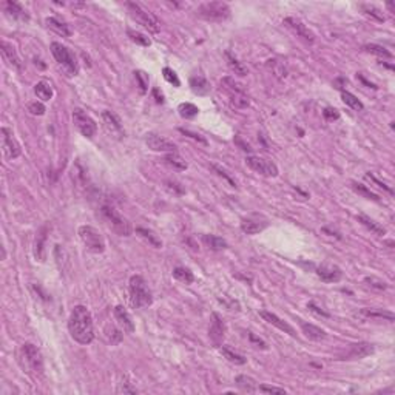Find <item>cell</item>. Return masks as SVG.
I'll list each match as a JSON object with an SVG mask.
<instances>
[{
	"label": "cell",
	"instance_id": "obj_33",
	"mask_svg": "<svg viewBox=\"0 0 395 395\" xmlns=\"http://www.w3.org/2000/svg\"><path fill=\"white\" fill-rule=\"evenodd\" d=\"M136 233H138L139 236H142L146 241H148V244H152L153 247H156V248H160V247H162V241H160V240L158 238V235H154V233H153L152 230L144 228V227H138V228H136Z\"/></svg>",
	"mask_w": 395,
	"mask_h": 395
},
{
	"label": "cell",
	"instance_id": "obj_25",
	"mask_svg": "<svg viewBox=\"0 0 395 395\" xmlns=\"http://www.w3.org/2000/svg\"><path fill=\"white\" fill-rule=\"evenodd\" d=\"M358 314H360L362 316H364V318H370V320H388V321H394L395 320L392 312H388V310H383V309L363 308Z\"/></svg>",
	"mask_w": 395,
	"mask_h": 395
},
{
	"label": "cell",
	"instance_id": "obj_11",
	"mask_svg": "<svg viewBox=\"0 0 395 395\" xmlns=\"http://www.w3.org/2000/svg\"><path fill=\"white\" fill-rule=\"evenodd\" d=\"M73 120L76 124V128L80 132L82 136L85 138H93L98 132V125L96 122L90 118L84 110L80 108H74L73 112Z\"/></svg>",
	"mask_w": 395,
	"mask_h": 395
},
{
	"label": "cell",
	"instance_id": "obj_8",
	"mask_svg": "<svg viewBox=\"0 0 395 395\" xmlns=\"http://www.w3.org/2000/svg\"><path fill=\"white\" fill-rule=\"evenodd\" d=\"M22 356L25 358L26 368L36 375H44V358L40 350L31 343H25L22 346Z\"/></svg>",
	"mask_w": 395,
	"mask_h": 395
},
{
	"label": "cell",
	"instance_id": "obj_21",
	"mask_svg": "<svg viewBox=\"0 0 395 395\" xmlns=\"http://www.w3.org/2000/svg\"><path fill=\"white\" fill-rule=\"evenodd\" d=\"M46 233H48V227L44 226V227L38 232V236H36V242H34V256L38 258L39 261H45V258H46V255H45Z\"/></svg>",
	"mask_w": 395,
	"mask_h": 395
},
{
	"label": "cell",
	"instance_id": "obj_26",
	"mask_svg": "<svg viewBox=\"0 0 395 395\" xmlns=\"http://www.w3.org/2000/svg\"><path fill=\"white\" fill-rule=\"evenodd\" d=\"M190 86H192V92L200 94V96H204L210 92V84L208 80L204 78V76H193L190 78Z\"/></svg>",
	"mask_w": 395,
	"mask_h": 395
},
{
	"label": "cell",
	"instance_id": "obj_18",
	"mask_svg": "<svg viewBox=\"0 0 395 395\" xmlns=\"http://www.w3.org/2000/svg\"><path fill=\"white\" fill-rule=\"evenodd\" d=\"M113 314H114V318L118 321V324L122 328L124 332H128V334L134 332V322H133L130 314L127 312V309H125L124 306H116Z\"/></svg>",
	"mask_w": 395,
	"mask_h": 395
},
{
	"label": "cell",
	"instance_id": "obj_19",
	"mask_svg": "<svg viewBox=\"0 0 395 395\" xmlns=\"http://www.w3.org/2000/svg\"><path fill=\"white\" fill-rule=\"evenodd\" d=\"M0 50H2L4 58L6 59V62H8L12 68H16V70H22V60H20L19 54H17V50H16L11 44L2 40V44H0Z\"/></svg>",
	"mask_w": 395,
	"mask_h": 395
},
{
	"label": "cell",
	"instance_id": "obj_7",
	"mask_svg": "<svg viewBox=\"0 0 395 395\" xmlns=\"http://www.w3.org/2000/svg\"><path fill=\"white\" fill-rule=\"evenodd\" d=\"M79 238L82 240L86 250L93 254H102L105 250V241L99 230L92 226H80L79 227Z\"/></svg>",
	"mask_w": 395,
	"mask_h": 395
},
{
	"label": "cell",
	"instance_id": "obj_1",
	"mask_svg": "<svg viewBox=\"0 0 395 395\" xmlns=\"http://www.w3.org/2000/svg\"><path fill=\"white\" fill-rule=\"evenodd\" d=\"M68 330L79 344H90L94 340L93 316L85 306H76L68 320Z\"/></svg>",
	"mask_w": 395,
	"mask_h": 395
},
{
	"label": "cell",
	"instance_id": "obj_13",
	"mask_svg": "<svg viewBox=\"0 0 395 395\" xmlns=\"http://www.w3.org/2000/svg\"><path fill=\"white\" fill-rule=\"evenodd\" d=\"M2 144H4V152L8 159H16L20 156L22 150H20L19 142L16 140L12 132L6 127L2 128Z\"/></svg>",
	"mask_w": 395,
	"mask_h": 395
},
{
	"label": "cell",
	"instance_id": "obj_42",
	"mask_svg": "<svg viewBox=\"0 0 395 395\" xmlns=\"http://www.w3.org/2000/svg\"><path fill=\"white\" fill-rule=\"evenodd\" d=\"M226 56H227V62H228V66L235 71V74H240V76H246L247 74V68L240 64L235 58H233L230 52H226Z\"/></svg>",
	"mask_w": 395,
	"mask_h": 395
},
{
	"label": "cell",
	"instance_id": "obj_17",
	"mask_svg": "<svg viewBox=\"0 0 395 395\" xmlns=\"http://www.w3.org/2000/svg\"><path fill=\"white\" fill-rule=\"evenodd\" d=\"M374 354V346L369 343H355L350 344L349 350L344 354L343 360H362V358H366L369 355Z\"/></svg>",
	"mask_w": 395,
	"mask_h": 395
},
{
	"label": "cell",
	"instance_id": "obj_20",
	"mask_svg": "<svg viewBox=\"0 0 395 395\" xmlns=\"http://www.w3.org/2000/svg\"><path fill=\"white\" fill-rule=\"evenodd\" d=\"M224 332H226V328H224V322H222L221 316L218 314H213L212 315V324L208 329V335L213 340V343L220 344L224 338Z\"/></svg>",
	"mask_w": 395,
	"mask_h": 395
},
{
	"label": "cell",
	"instance_id": "obj_23",
	"mask_svg": "<svg viewBox=\"0 0 395 395\" xmlns=\"http://www.w3.org/2000/svg\"><path fill=\"white\" fill-rule=\"evenodd\" d=\"M102 119L105 122V127L108 128L112 133L118 134V136H122V124H120V119L112 113V112H104L102 113Z\"/></svg>",
	"mask_w": 395,
	"mask_h": 395
},
{
	"label": "cell",
	"instance_id": "obj_30",
	"mask_svg": "<svg viewBox=\"0 0 395 395\" xmlns=\"http://www.w3.org/2000/svg\"><path fill=\"white\" fill-rule=\"evenodd\" d=\"M356 220H358V222H362L366 228H369L372 233H375V235H378V236H383L384 233H386V230H384V227H382L378 222H375L374 220H370L369 216H366V214H358L356 216Z\"/></svg>",
	"mask_w": 395,
	"mask_h": 395
},
{
	"label": "cell",
	"instance_id": "obj_28",
	"mask_svg": "<svg viewBox=\"0 0 395 395\" xmlns=\"http://www.w3.org/2000/svg\"><path fill=\"white\" fill-rule=\"evenodd\" d=\"M5 10L8 12V16H11L12 19H19V20H28L30 16L26 14V11L22 8L20 4L17 2H6L5 4Z\"/></svg>",
	"mask_w": 395,
	"mask_h": 395
},
{
	"label": "cell",
	"instance_id": "obj_46",
	"mask_svg": "<svg viewBox=\"0 0 395 395\" xmlns=\"http://www.w3.org/2000/svg\"><path fill=\"white\" fill-rule=\"evenodd\" d=\"M162 74H164V79H166L168 84H172V85H174V86H179V85H181V82H179V78H178V74L174 73V71H173L172 68L166 66V68L162 70Z\"/></svg>",
	"mask_w": 395,
	"mask_h": 395
},
{
	"label": "cell",
	"instance_id": "obj_31",
	"mask_svg": "<svg viewBox=\"0 0 395 395\" xmlns=\"http://www.w3.org/2000/svg\"><path fill=\"white\" fill-rule=\"evenodd\" d=\"M236 386L240 389H242L244 392H256L258 390V386H256V382L252 378V376H247V375H238L236 380H235Z\"/></svg>",
	"mask_w": 395,
	"mask_h": 395
},
{
	"label": "cell",
	"instance_id": "obj_24",
	"mask_svg": "<svg viewBox=\"0 0 395 395\" xmlns=\"http://www.w3.org/2000/svg\"><path fill=\"white\" fill-rule=\"evenodd\" d=\"M45 24H46V26L50 30L58 32L59 36H62V38H70V36H71L70 26L65 22H62L60 19H58V17H48V19L45 20Z\"/></svg>",
	"mask_w": 395,
	"mask_h": 395
},
{
	"label": "cell",
	"instance_id": "obj_45",
	"mask_svg": "<svg viewBox=\"0 0 395 395\" xmlns=\"http://www.w3.org/2000/svg\"><path fill=\"white\" fill-rule=\"evenodd\" d=\"M364 282L376 290H386L388 289V282L380 280V278H376V276H368V278H364Z\"/></svg>",
	"mask_w": 395,
	"mask_h": 395
},
{
	"label": "cell",
	"instance_id": "obj_12",
	"mask_svg": "<svg viewBox=\"0 0 395 395\" xmlns=\"http://www.w3.org/2000/svg\"><path fill=\"white\" fill-rule=\"evenodd\" d=\"M282 25H286L289 30H292L298 38H301L302 40H306L309 44H314L315 40V36L314 32L304 25L300 19H296V17H286V19L282 20Z\"/></svg>",
	"mask_w": 395,
	"mask_h": 395
},
{
	"label": "cell",
	"instance_id": "obj_51",
	"mask_svg": "<svg viewBox=\"0 0 395 395\" xmlns=\"http://www.w3.org/2000/svg\"><path fill=\"white\" fill-rule=\"evenodd\" d=\"M212 167H213V170H214V172H216V173H218L220 176H222V178L226 179V181H227V182H228V184H230L232 187H236V182H235V181H233V179H232V178H230V176H228V174H227V173H226V172H224V170H222L221 167H218V166H212Z\"/></svg>",
	"mask_w": 395,
	"mask_h": 395
},
{
	"label": "cell",
	"instance_id": "obj_32",
	"mask_svg": "<svg viewBox=\"0 0 395 395\" xmlns=\"http://www.w3.org/2000/svg\"><path fill=\"white\" fill-rule=\"evenodd\" d=\"M34 93L38 94V98H39L40 100L46 102V100H50V99L52 98V88H51V85H50L46 80H42V82H39V84H36V86H34Z\"/></svg>",
	"mask_w": 395,
	"mask_h": 395
},
{
	"label": "cell",
	"instance_id": "obj_43",
	"mask_svg": "<svg viewBox=\"0 0 395 395\" xmlns=\"http://www.w3.org/2000/svg\"><path fill=\"white\" fill-rule=\"evenodd\" d=\"M362 10L368 14V16H370V17H374V19L376 20V22H384L386 19H384V16H383V12L376 8V6H374V5H362Z\"/></svg>",
	"mask_w": 395,
	"mask_h": 395
},
{
	"label": "cell",
	"instance_id": "obj_22",
	"mask_svg": "<svg viewBox=\"0 0 395 395\" xmlns=\"http://www.w3.org/2000/svg\"><path fill=\"white\" fill-rule=\"evenodd\" d=\"M301 329H302L304 335H306L309 340H314V341H322V340H326V336H328L326 330H322L321 328H318L315 324H310V322L301 321Z\"/></svg>",
	"mask_w": 395,
	"mask_h": 395
},
{
	"label": "cell",
	"instance_id": "obj_39",
	"mask_svg": "<svg viewBox=\"0 0 395 395\" xmlns=\"http://www.w3.org/2000/svg\"><path fill=\"white\" fill-rule=\"evenodd\" d=\"M173 276L178 281L186 282V284H192L194 281V276L190 272V268H186V267H176L174 270H173Z\"/></svg>",
	"mask_w": 395,
	"mask_h": 395
},
{
	"label": "cell",
	"instance_id": "obj_6",
	"mask_svg": "<svg viewBox=\"0 0 395 395\" xmlns=\"http://www.w3.org/2000/svg\"><path fill=\"white\" fill-rule=\"evenodd\" d=\"M51 52L54 59L68 71L71 76H76L79 73V64L74 58V54L71 52L65 45L59 44V42H52L51 44Z\"/></svg>",
	"mask_w": 395,
	"mask_h": 395
},
{
	"label": "cell",
	"instance_id": "obj_10",
	"mask_svg": "<svg viewBox=\"0 0 395 395\" xmlns=\"http://www.w3.org/2000/svg\"><path fill=\"white\" fill-rule=\"evenodd\" d=\"M221 85L227 88V92L230 94V102L233 106H236V108H246V106H248L250 100H248L247 94L232 78H224Z\"/></svg>",
	"mask_w": 395,
	"mask_h": 395
},
{
	"label": "cell",
	"instance_id": "obj_2",
	"mask_svg": "<svg viewBox=\"0 0 395 395\" xmlns=\"http://www.w3.org/2000/svg\"><path fill=\"white\" fill-rule=\"evenodd\" d=\"M130 304L134 309L148 308L153 302V295L148 286L140 275H133L130 278Z\"/></svg>",
	"mask_w": 395,
	"mask_h": 395
},
{
	"label": "cell",
	"instance_id": "obj_47",
	"mask_svg": "<svg viewBox=\"0 0 395 395\" xmlns=\"http://www.w3.org/2000/svg\"><path fill=\"white\" fill-rule=\"evenodd\" d=\"M28 112L31 114H34V116H42V114H45L46 110H45L44 104H40V102H31L28 105Z\"/></svg>",
	"mask_w": 395,
	"mask_h": 395
},
{
	"label": "cell",
	"instance_id": "obj_35",
	"mask_svg": "<svg viewBox=\"0 0 395 395\" xmlns=\"http://www.w3.org/2000/svg\"><path fill=\"white\" fill-rule=\"evenodd\" d=\"M364 51L370 52V54H375V56H378V58H384V59H392V52L388 51L384 46L382 45H376V44H368L363 46Z\"/></svg>",
	"mask_w": 395,
	"mask_h": 395
},
{
	"label": "cell",
	"instance_id": "obj_54",
	"mask_svg": "<svg viewBox=\"0 0 395 395\" xmlns=\"http://www.w3.org/2000/svg\"><path fill=\"white\" fill-rule=\"evenodd\" d=\"M308 308H309L312 312H315V314H318V315H321V316H326V318H329V316H330V314H328V312H324L322 309H320L318 306H315L314 302H309V304H308Z\"/></svg>",
	"mask_w": 395,
	"mask_h": 395
},
{
	"label": "cell",
	"instance_id": "obj_34",
	"mask_svg": "<svg viewBox=\"0 0 395 395\" xmlns=\"http://www.w3.org/2000/svg\"><path fill=\"white\" fill-rule=\"evenodd\" d=\"M341 99H343V102L348 106H350L352 110H355V112H362L364 108L363 102L358 99L356 96H354L352 93H349V92H343V93H341Z\"/></svg>",
	"mask_w": 395,
	"mask_h": 395
},
{
	"label": "cell",
	"instance_id": "obj_16",
	"mask_svg": "<svg viewBox=\"0 0 395 395\" xmlns=\"http://www.w3.org/2000/svg\"><path fill=\"white\" fill-rule=\"evenodd\" d=\"M316 275L321 278V281H324V282H338L341 278H343L341 268L334 266V264H321L316 268Z\"/></svg>",
	"mask_w": 395,
	"mask_h": 395
},
{
	"label": "cell",
	"instance_id": "obj_50",
	"mask_svg": "<svg viewBox=\"0 0 395 395\" xmlns=\"http://www.w3.org/2000/svg\"><path fill=\"white\" fill-rule=\"evenodd\" d=\"M366 179H370V181H372L374 184H376V186H378V187H382L383 190H386V192H388L389 194H392V193H394V190H392L390 187H388V186H386L384 182H382V181H378V179H376V178H375L374 174H370V173H368V174H366Z\"/></svg>",
	"mask_w": 395,
	"mask_h": 395
},
{
	"label": "cell",
	"instance_id": "obj_44",
	"mask_svg": "<svg viewBox=\"0 0 395 395\" xmlns=\"http://www.w3.org/2000/svg\"><path fill=\"white\" fill-rule=\"evenodd\" d=\"M134 78L138 80L140 94H146L147 90H148V76L144 73V71H134Z\"/></svg>",
	"mask_w": 395,
	"mask_h": 395
},
{
	"label": "cell",
	"instance_id": "obj_15",
	"mask_svg": "<svg viewBox=\"0 0 395 395\" xmlns=\"http://www.w3.org/2000/svg\"><path fill=\"white\" fill-rule=\"evenodd\" d=\"M260 316H261L264 321H267L268 324H272V326H275L276 329L282 330L284 334H289L290 336H296L295 329L289 324V322H286L284 320H281L278 315H275V314H272V312H268V310H261V312H260Z\"/></svg>",
	"mask_w": 395,
	"mask_h": 395
},
{
	"label": "cell",
	"instance_id": "obj_53",
	"mask_svg": "<svg viewBox=\"0 0 395 395\" xmlns=\"http://www.w3.org/2000/svg\"><path fill=\"white\" fill-rule=\"evenodd\" d=\"M179 132L181 133H184L186 136H190L192 139H194V140H198V142H201V144H207V140L201 136V134H198V133H192V132H188V130H184V128H179Z\"/></svg>",
	"mask_w": 395,
	"mask_h": 395
},
{
	"label": "cell",
	"instance_id": "obj_14",
	"mask_svg": "<svg viewBox=\"0 0 395 395\" xmlns=\"http://www.w3.org/2000/svg\"><path fill=\"white\" fill-rule=\"evenodd\" d=\"M146 144L148 146V148H152L153 152L176 153V148H178L172 140H168V139H166L162 136H159V134H153V133L147 134Z\"/></svg>",
	"mask_w": 395,
	"mask_h": 395
},
{
	"label": "cell",
	"instance_id": "obj_37",
	"mask_svg": "<svg viewBox=\"0 0 395 395\" xmlns=\"http://www.w3.org/2000/svg\"><path fill=\"white\" fill-rule=\"evenodd\" d=\"M352 190L355 192V193H358L360 196H363V198H366V200H372V201H380V196L378 194H375L374 192H370L366 186H363V184H358V182H352Z\"/></svg>",
	"mask_w": 395,
	"mask_h": 395
},
{
	"label": "cell",
	"instance_id": "obj_55",
	"mask_svg": "<svg viewBox=\"0 0 395 395\" xmlns=\"http://www.w3.org/2000/svg\"><path fill=\"white\" fill-rule=\"evenodd\" d=\"M153 94L156 96V100H158L159 104H162V102H164V96H162V93L159 94V90H158V88L153 90Z\"/></svg>",
	"mask_w": 395,
	"mask_h": 395
},
{
	"label": "cell",
	"instance_id": "obj_48",
	"mask_svg": "<svg viewBox=\"0 0 395 395\" xmlns=\"http://www.w3.org/2000/svg\"><path fill=\"white\" fill-rule=\"evenodd\" d=\"M247 336H248V340L252 341L254 343V346H256V348H260V349H267V344H266V341H262L261 338H258L255 334H252V332H247Z\"/></svg>",
	"mask_w": 395,
	"mask_h": 395
},
{
	"label": "cell",
	"instance_id": "obj_40",
	"mask_svg": "<svg viewBox=\"0 0 395 395\" xmlns=\"http://www.w3.org/2000/svg\"><path fill=\"white\" fill-rule=\"evenodd\" d=\"M220 350L224 355V358H227L230 363H235V364H246L247 363V358H244L242 355H240L236 352L230 350L228 348H221Z\"/></svg>",
	"mask_w": 395,
	"mask_h": 395
},
{
	"label": "cell",
	"instance_id": "obj_29",
	"mask_svg": "<svg viewBox=\"0 0 395 395\" xmlns=\"http://www.w3.org/2000/svg\"><path fill=\"white\" fill-rule=\"evenodd\" d=\"M201 240L210 250H214V252H220V250L227 248V241L216 236V235H202Z\"/></svg>",
	"mask_w": 395,
	"mask_h": 395
},
{
	"label": "cell",
	"instance_id": "obj_9",
	"mask_svg": "<svg viewBox=\"0 0 395 395\" xmlns=\"http://www.w3.org/2000/svg\"><path fill=\"white\" fill-rule=\"evenodd\" d=\"M246 164L248 168H252L254 172L267 176V178H275L278 176V167L275 162L260 156H247L246 158Z\"/></svg>",
	"mask_w": 395,
	"mask_h": 395
},
{
	"label": "cell",
	"instance_id": "obj_4",
	"mask_svg": "<svg viewBox=\"0 0 395 395\" xmlns=\"http://www.w3.org/2000/svg\"><path fill=\"white\" fill-rule=\"evenodd\" d=\"M196 14L208 22H222L230 17V6L224 2H207L196 10Z\"/></svg>",
	"mask_w": 395,
	"mask_h": 395
},
{
	"label": "cell",
	"instance_id": "obj_38",
	"mask_svg": "<svg viewBox=\"0 0 395 395\" xmlns=\"http://www.w3.org/2000/svg\"><path fill=\"white\" fill-rule=\"evenodd\" d=\"M178 112L184 119H193L198 113H200V108L190 102H186V104H181L178 106Z\"/></svg>",
	"mask_w": 395,
	"mask_h": 395
},
{
	"label": "cell",
	"instance_id": "obj_5",
	"mask_svg": "<svg viewBox=\"0 0 395 395\" xmlns=\"http://www.w3.org/2000/svg\"><path fill=\"white\" fill-rule=\"evenodd\" d=\"M100 212H102V216L105 218V221L108 222V226L118 233V235L120 236L132 235V224L128 222V220H125L122 214H119L116 208H113L112 206H104Z\"/></svg>",
	"mask_w": 395,
	"mask_h": 395
},
{
	"label": "cell",
	"instance_id": "obj_49",
	"mask_svg": "<svg viewBox=\"0 0 395 395\" xmlns=\"http://www.w3.org/2000/svg\"><path fill=\"white\" fill-rule=\"evenodd\" d=\"M258 390L260 392H268V394H272V392H275V394H286L287 392L284 388H275V386H267V384H261L258 388Z\"/></svg>",
	"mask_w": 395,
	"mask_h": 395
},
{
	"label": "cell",
	"instance_id": "obj_41",
	"mask_svg": "<svg viewBox=\"0 0 395 395\" xmlns=\"http://www.w3.org/2000/svg\"><path fill=\"white\" fill-rule=\"evenodd\" d=\"M127 34H128L130 40H132V42H134V44H138V45H142V46H150V45H152V40L147 38L146 34H142V32H139V31L128 30V31H127Z\"/></svg>",
	"mask_w": 395,
	"mask_h": 395
},
{
	"label": "cell",
	"instance_id": "obj_36",
	"mask_svg": "<svg viewBox=\"0 0 395 395\" xmlns=\"http://www.w3.org/2000/svg\"><path fill=\"white\" fill-rule=\"evenodd\" d=\"M166 162L170 166V167H173L174 170H186L188 166H187V162L186 160L179 156L178 153H168L167 156H166Z\"/></svg>",
	"mask_w": 395,
	"mask_h": 395
},
{
	"label": "cell",
	"instance_id": "obj_27",
	"mask_svg": "<svg viewBox=\"0 0 395 395\" xmlns=\"http://www.w3.org/2000/svg\"><path fill=\"white\" fill-rule=\"evenodd\" d=\"M267 227V222L258 221V220H244L241 222V230L247 235H256V233L262 232Z\"/></svg>",
	"mask_w": 395,
	"mask_h": 395
},
{
	"label": "cell",
	"instance_id": "obj_52",
	"mask_svg": "<svg viewBox=\"0 0 395 395\" xmlns=\"http://www.w3.org/2000/svg\"><path fill=\"white\" fill-rule=\"evenodd\" d=\"M322 116H324L328 120H334V119H338V118H340V113H338V110L328 106V108H326L324 112H322Z\"/></svg>",
	"mask_w": 395,
	"mask_h": 395
},
{
	"label": "cell",
	"instance_id": "obj_3",
	"mask_svg": "<svg viewBox=\"0 0 395 395\" xmlns=\"http://www.w3.org/2000/svg\"><path fill=\"white\" fill-rule=\"evenodd\" d=\"M125 6L128 8V12L133 17V20H136V24L142 25L150 32H159L160 31V22L158 20V17L154 14H152L150 11H147L142 5L134 4V2H127Z\"/></svg>",
	"mask_w": 395,
	"mask_h": 395
}]
</instances>
